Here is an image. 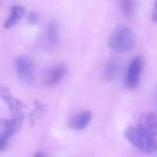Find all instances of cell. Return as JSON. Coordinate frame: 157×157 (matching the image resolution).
Wrapping results in <instances>:
<instances>
[{
    "label": "cell",
    "instance_id": "6da1fadb",
    "mask_svg": "<svg viewBox=\"0 0 157 157\" xmlns=\"http://www.w3.org/2000/svg\"><path fill=\"white\" fill-rule=\"evenodd\" d=\"M136 35L126 26H118L113 30L109 38V48L117 53H126L131 51L136 45Z\"/></svg>",
    "mask_w": 157,
    "mask_h": 157
},
{
    "label": "cell",
    "instance_id": "7a4b0ae2",
    "mask_svg": "<svg viewBox=\"0 0 157 157\" xmlns=\"http://www.w3.org/2000/svg\"><path fill=\"white\" fill-rule=\"evenodd\" d=\"M125 138L139 151L151 154L157 150V141L138 126H128L125 130Z\"/></svg>",
    "mask_w": 157,
    "mask_h": 157
},
{
    "label": "cell",
    "instance_id": "3957f363",
    "mask_svg": "<svg viewBox=\"0 0 157 157\" xmlns=\"http://www.w3.org/2000/svg\"><path fill=\"white\" fill-rule=\"evenodd\" d=\"M23 123V116H15L10 120L0 121V151L6 150L9 139L15 131L21 128Z\"/></svg>",
    "mask_w": 157,
    "mask_h": 157
},
{
    "label": "cell",
    "instance_id": "277c9868",
    "mask_svg": "<svg viewBox=\"0 0 157 157\" xmlns=\"http://www.w3.org/2000/svg\"><path fill=\"white\" fill-rule=\"evenodd\" d=\"M15 71L18 78L26 84H31L35 80L33 63L28 56H20L15 60Z\"/></svg>",
    "mask_w": 157,
    "mask_h": 157
},
{
    "label": "cell",
    "instance_id": "5b68a950",
    "mask_svg": "<svg viewBox=\"0 0 157 157\" xmlns=\"http://www.w3.org/2000/svg\"><path fill=\"white\" fill-rule=\"evenodd\" d=\"M137 126L152 137H157V110L140 113L137 118Z\"/></svg>",
    "mask_w": 157,
    "mask_h": 157
},
{
    "label": "cell",
    "instance_id": "8992f818",
    "mask_svg": "<svg viewBox=\"0 0 157 157\" xmlns=\"http://www.w3.org/2000/svg\"><path fill=\"white\" fill-rule=\"evenodd\" d=\"M143 70V59L141 56H137L131 60L126 74V85L130 90L138 87L140 82V75Z\"/></svg>",
    "mask_w": 157,
    "mask_h": 157
},
{
    "label": "cell",
    "instance_id": "52a82bcc",
    "mask_svg": "<svg viewBox=\"0 0 157 157\" xmlns=\"http://www.w3.org/2000/svg\"><path fill=\"white\" fill-rule=\"evenodd\" d=\"M66 74H67L66 65L59 63V65L54 66V67H52L46 71L45 75H44V84L48 86L56 85L65 78Z\"/></svg>",
    "mask_w": 157,
    "mask_h": 157
},
{
    "label": "cell",
    "instance_id": "ba28073f",
    "mask_svg": "<svg viewBox=\"0 0 157 157\" xmlns=\"http://www.w3.org/2000/svg\"><path fill=\"white\" fill-rule=\"evenodd\" d=\"M0 96L2 97V99L8 103V107L10 109V112L13 114L14 116H20L21 113L23 112V110L25 109V105L21 100H18L17 98L11 95V93L9 92V90H7L6 87L0 88Z\"/></svg>",
    "mask_w": 157,
    "mask_h": 157
},
{
    "label": "cell",
    "instance_id": "9c48e42d",
    "mask_svg": "<svg viewBox=\"0 0 157 157\" xmlns=\"http://www.w3.org/2000/svg\"><path fill=\"white\" fill-rule=\"evenodd\" d=\"M92 121V112L82 111L73 115L68 122V126L74 130H82L86 128Z\"/></svg>",
    "mask_w": 157,
    "mask_h": 157
},
{
    "label": "cell",
    "instance_id": "30bf717a",
    "mask_svg": "<svg viewBox=\"0 0 157 157\" xmlns=\"http://www.w3.org/2000/svg\"><path fill=\"white\" fill-rule=\"evenodd\" d=\"M25 13H26L25 8L21 7V6H14V7H12L11 14L8 17L7 22L5 23V28L6 29L12 28L15 25H17L21 22V20L25 16Z\"/></svg>",
    "mask_w": 157,
    "mask_h": 157
},
{
    "label": "cell",
    "instance_id": "8fae6325",
    "mask_svg": "<svg viewBox=\"0 0 157 157\" xmlns=\"http://www.w3.org/2000/svg\"><path fill=\"white\" fill-rule=\"evenodd\" d=\"M45 38H46L48 43L51 44V45H55V44L58 42L59 31H58V27H57V25L55 24V23H51V24L48 26Z\"/></svg>",
    "mask_w": 157,
    "mask_h": 157
},
{
    "label": "cell",
    "instance_id": "7c38bea8",
    "mask_svg": "<svg viewBox=\"0 0 157 157\" xmlns=\"http://www.w3.org/2000/svg\"><path fill=\"white\" fill-rule=\"evenodd\" d=\"M118 72V65L115 60H110L107 63L105 68V71H103V76L107 81H113L115 80L116 76H117Z\"/></svg>",
    "mask_w": 157,
    "mask_h": 157
},
{
    "label": "cell",
    "instance_id": "4fadbf2b",
    "mask_svg": "<svg viewBox=\"0 0 157 157\" xmlns=\"http://www.w3.org/2000/svg\"><path fill=\"white\" fill-rule=\"evenodd\" d=\"M121 10L126 16H131L135 11V0H120Z\"/></svg>",
    "mask_w": 157,
    "mask_h": 157
},
{
    "label": "cell",
    "instance_id": "5bb4252c",
    "mask_svg": "<svg viewBox=\"0 0 157 157\" xmlns=\"http://www.w3.org/2000/svg\"><path fill=\"white\" fill-rule=\"evenodd\" d=\"M35 102H36L35 110L33 111V114H31V116H30L33 122H35V121H37V120H40V118L44 115V113H45V111H46V107L43 103H41L40 101H35Z\"/></svg>",
    "mask_w": 157,
    "mask_h": 157
},
{
    "label": "cell",
    "instance_id": "9a60e30c",
    "mask_svg": "<svg viewBox=\"0 0 157 157\" xmlns=\"http://www.w3.org/2000/svg\"><path fill=\"white\" fill-rule=\"evenodd\" d=\"M28 22L30 23V24H36V23L38 22V15L35 13V12H31V13L29 14Z\"/></svg>",
    "mask_w": 157,
    "mask_h": 157
},
{
    "label": "cell",
    "instance_id": "2e32d148",
    "mask_svg": "<svg viewBox=\"0 0 157 157\" xmlns=\"http://www.w3.org/2000/svg\"><path fill=\"white\" fill-rule=\"evenodd\" d=\"M152 20L154 22H157V0L155 1L154 5V9H153V13H152Z\"/></svg>",
    "mask_w": 157,
    "mask_h": 157
},
{
    "label": "cell",
    "instance_id": "e0dca14e",
    "mask_svg": "<svg viewBox=\"0 0 157 157\" xmlns=\"http://www.w3.org/2000/svg\"><path fill=\"white\" fill-rule=\"evenodd\" d=\"M33 157H45V156H44V154H43V153H41V152H38L37 154H35V156H33Z\"/></svg>",
    "mask_w": 157,
    "mask_h": 157
}]
</instances>
